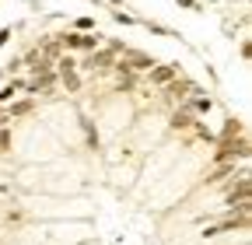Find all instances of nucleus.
Here are the masks:
<instances>
[{
	"label": "nucleus",
	"mask_w": 252,
	"mask_h": 245,
	"mask_svg": "<svg viewBox=\"0 0 252 245\" xmlns=\"http://www.w3.org/2000/svg\"><path fill=\"white\" fill-rule=\"evenodd\" d=\"M112 63H116V53L98 46V49H91L84 53V60L77 63V74L81 77H98V74H112Z\"/></svg>",
	"instance_id": "1"
},
{
	"label": "nucleus",
	"mask_w": 252,
	"mask_h": 245,
	"mask_svg": "<svg viewBox=\"0 0 252 245\" xmlns=\"http://www.w3.org/2000/svg\"><path fill=\"white\" fill-rule=\"evenodd\" d=\"M158 91H161V102H165L168 109H175V105H182V102H186L189 95H196V91H200V84L179 74L175 81H168L165 88H158Z\"/></svg>",
	"instance_id": "2"
},
{
	"label": "nucleus",
	"mask_w": 252,
	"mask_h": 245,
	"mask_svg": "<svg viewBox=\"0 0 252 245\" xmlns=\"http://www.w3.org/2000/svg\"><path fill=\"white\" fill-rule=\"evenodd\" d=\"M56 42L67 53H91L105 42V35H98V32H63V35H56Z\"/></svg>",
	"instance_id": "3"
},
{
	"label": "nucleus",
	"mask_w": 252,
	"mask_h": 245,
	"mask_svg": "<svg viewBox=\"0 0 252 245\" xmlns=\"http://www.w3.org/2000/svg\"><path fill=\"white\" fill-rule=\"evenodd\" d=\"M182 70H179V63H154L147 74H144V84H151V88H165L168 81H175Z\"/></svg>",
	"instance_id": "4"
},
{
	"label": "nucleus",
	"mask_w": 252,
	"mask_h": 245,
	"mask_svg": "<svg viewBox=\"0 0 252 245\" xmlns=\"http://www.w3.org/2000/svg\"><path fill=\"white\" fill-rule=\"evenodd\" d=\"M196 122H200V116L189 112V105H186V102H182V105H175V109L168 112V130H172V133H186V130H193Z\"/></svg>",
	"instance_id": "5"
},
{
	"label": "nucleus",
	"mask_w": 252,
	"mask_h": 245,
	"mask_svg": "<svg viewBox=\"0 0 252 245\" xmlns=\"http://www.w3.org/2000/svg\"><path fill=\"white\" fill-rule=\"evenodd\" d=\"M249 228V214H231V217H224L220 224H207L203 228V238H217V235H228V231H245Z\"/></svg>",
	"instance_id": "6"
},
{
	"label": "nucleus",
	"mask_w": 252,
	"mask_h": 245,
	"mask_svg": "<svg viewBox=\"0 0 252 245\" xmlns=\"http://www.w3.org/2000/svg\"><path fill=\"white\" fill-rule=\"evenodd\" d=\"M35 98H28V95H18L11 105H4V112H7V119L14 122V119H25V116H32V112H35Z\"/></svg>",
	"instance_id": "7"
},
{
	"label": "nucleus",
	"mask_w": 252,
	"mask_h": 245,
	"mask_svg": "<svg viewBox=\"0 0 252 245\" xmlns=\"http://www.w3.org/2000/svg\"><path fill=\"white\" fill-rule=\"evenodd\" d=\"M186 105H189V112H193V116H210V112H214V98L207 95L203 88L196 91V95H189Z\"/></svg>",
	"instance_id": "8"
},
{
	"label": "nucleus",
	"mask_w": 252,
	"mask_h": 245,
	"mask_svg": "<svg viewBox=\"0 0 252 245\" xmlns=\"http://www.w3.org/2000/svg\"><path fill=\"white\" fill-rule=\"evenodd\" d=\"M60 88L67 91V95H81V91H84V77H81L77 70H70V74L60 77Z\"/></svg>",
	"instance_id": "9"
},
{
	"label": "nucleus",
	"mask_w": 252,
	"mask_h": 245,
	"mask_svg": "<svg viewBox=\"0 0 252 245\" xmlns=\"http://www.w3.org/2000/svg\"><path fill=\"white\" fill-rule=\"evenodd\" d=\"M144 28L147 32H154V35H165V39H179L172 28H165V25H158V21H144Z\"/></svg>",
	"instance_id": "10"
},
{
	"label": "nucleus",
	"mask_w": 252,
	"mask_h": 245,
	"mask_svg": "<svg viewBox=\"0 0 252 245\" xmlns=\"http://www.w3.org/2000/svg\"><path fill=\"white\" fill-rule=\"evenodd\" d=\"M74 32H94V18H77L74 21Z\"/></svg>",
	"instance_id": "11"
},
{
	"label": "nucleus",
	"mask_w": 252,
	"mask_h": 245,
	"mask_svg": "<svg viewBox=\"0 0 252 245\" xmlns=\"http://www.w3.org/2000/svg\"><path fill=\"white\" fill-rule=\"evenodd\" d=\"M11 151V126H0V154Z\"/></svg>",
	"instance_id": "12"
},
{
	"label": "nucleus",
	"mask_w": 252,
	"mask_h": 245,
	"mask_svg": "<svg viewBox=\"0 0 252 245\" xmlns=\"http://www.w3.org/2000/svg\"><path fill=\"white\" fill-rule=\"evenodd\" d=\"M112 18H116L119 25H137V18H133V14H123V11H112Z\"/></svg>",
	"instance_id": "13"
},
{
	"label": "nucleus",
	"mask_w": 252,
	"mask_h": 245,
	"mask_svg": "<svg viewBox=\"0 0 252 245\" xmlns=\"http://www.w3.org/2000/svg\"><path fill=\"white\" fill-rule=\"evenodd\" d=\"M11 39H14V32H11V28H0V49H4Z\"/></svg>",
	"instance_id": "14"
},
{
	"label": "nucleus",
	"mask_w": 252,
	"mask_h": 245,
	"mask_svg": "<svg viewBox=\"0 0 252 245\" xmlns=\"http://www.w3.org/2000/svg\"><path fill=\"white\" fill-rule=\"evenodd\" d=\"M175 4H179V7H186V11H200L196 0H175Z\"/></svg>",
	"instance_id": "15"
}]
</instances>
